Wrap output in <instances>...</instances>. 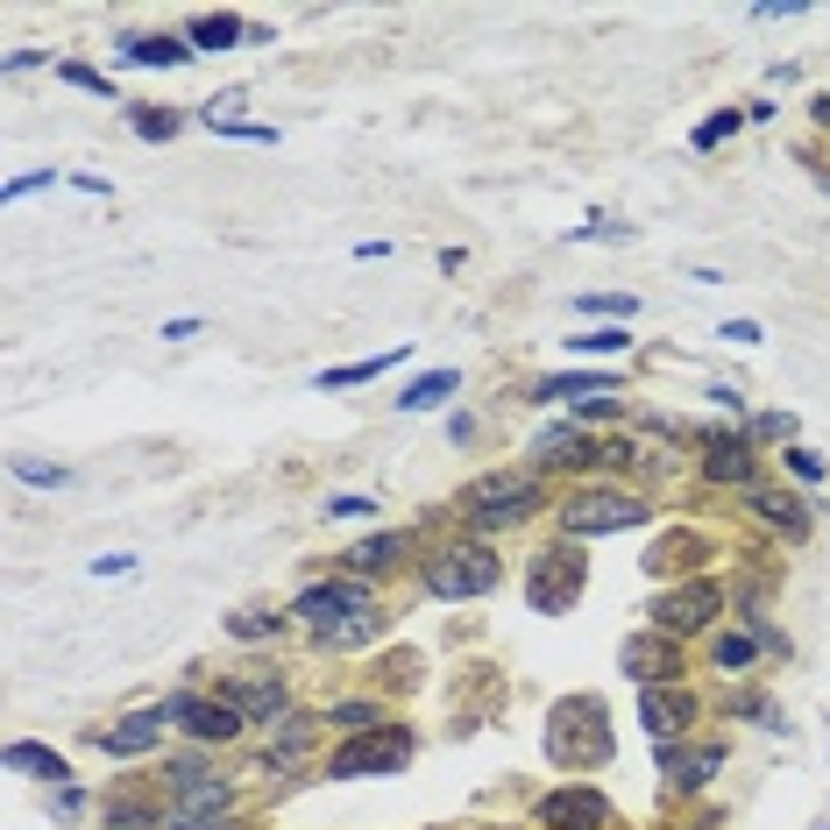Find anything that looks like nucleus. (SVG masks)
Listing matches in <instances>:
<instances>
[{"label": "nucleus", "instance_id": "1", "mask_svg": "<svg viewBox=\"0 0 830 830\" xmlns=\"http://www.w3.org/2000/svg\"><path fill=\"white\" fill-rule=\"evenodd\" d=\"M533 497H539V482L526 476V469H497V476H482V482H469V490H461V505H469V518H476V526L482 533H490V526H511V518L518 511H526L533 505Z\"/></svg>", "mask_w": 830, "mask_h": 830}, {"label": "nucleus", "instance_id": "2", "mask_svg": "<svg viewBox=\"0 0 830 830\" xmlns=\"http://www.w3.org/2000/svg\"><path fill=\"white\" fill-rule=\"evenodd\" d=\"M554 760H604L611 739H604V703L596 696H575L554 710V739H547Z\"/></svg>", "mask_w": 830, "mask_h": 830}, {"label": "nucleus", "instance_id": "3", "mask_svg": "<svg viewBox=\"0 0 830 830\" xmlns=\"http://www.w3.org/2000/svg\"><path fill=\"white\" fill-rule=\"evenodd\" d=\"M412 760V739L404 731H370V739L341 745L334 752V781H355V774H391V766Z\"/></svg>", "mask_w": 830, "mask_h": 830}, {"label": "nucleus", "instance_id": "4", "mask_svg": "<svg viewBox=\"0 0 830 830\" xmlns=\"http://www.w3.org/2000/svg\"><path fill=\"white\" fill-rule=\"evenodd\" d=\"M427 583H433V596H476L497 583V562H490V547H448L427 568Z\"/></svg>", "mask_w": 830, "mask_h": 830}, {"label": "nucleus", "instance_id": "5", "mask_svg": "<svg viewBox=\"0 0 830 830\" xmlns=\"http://www.w3.org/2000/svg\"><path fill=\"white\" fill-rule=\"evenodd\" d=\"M646 505L639 497H611V490H589V497H575V505L562 511V526L583 539V533H617V526H639Z\"/></svg>", "mask_w": 830, "mask_h": 830}, {"label": "nucleus", "instance_id": "6", "mask_svg": "<svg viewBox=\"0 0 830 830\" xmlns=\"http://www.w3.org/2000/svg\"><path fill=\"white\" fill-rule=\"evenodd\" d=\"M717 604H724V589L717 583H682V589H667L661 596V632L674 639V632H696V625H710V617H717Z\"/></svg>", "mask_w": 830, "mask_h": 830}, {"label": "nucleus", "instance_id": "7", "mask_svg": "<svg viewBox=\"0 0 830 830\" xmlns=\"http://www.w3.org/2000/svg\"><path fill=\"white\" fill-rule=\"evenodd\" d=\"M170 724H185L192 739L206 745H227L242 731V710L235 703H199V696H170Z\"/></svg>", "mask_w": 830, "mask_h": 830}, {"label": "nucleus", "instance_id": "8", "mask_svg": "<svg viewBox=\"0 0 830 830\" xmlns=\"http://www.w3.org/2000/svg\"><path fill=\"white\" fill-rule=\"evenodd\" d=\"M539 823H554V830H604L611 802L596 795V788H562V795L539 802Z\"/></svg>", "mask_w": 830, "mask_h": 830}, {"label": "nucleus", "instance_id": "9", "mask_svg": "<svg viewBox=\"0 0 830 830\" xmlns=\"http://www.w3.org/2000/svg\"><path fill=\"white\" fill-rule=\"evenodd\" d=\"M362 604H370V589H355V583H320V589L299 596V617H313V625L334 632V617H341V611H362Z\"/></svg>", "mask_w": 830, "mask_h": 830}, {"label": "nucleus", "instance_id": "10", "mask_svg": "<svg viewBox=\"0 0 830 830\" xmlns=\"http://www.w3.org/2000/svg\"><path fill=\"white\" fill-rule=\"evenodd\" d=\"M164 724H170V703L164 710H143V717H128V724H114V731H100L92 745H100V752H149V745L164 739Z\"/></svg>", "mask_w": 830, "mask_h": 830}, {"label": "nucleus", "instance_id": "11", "mask_svg": "<svg viewBox=\"0 0 830 830\" xmlns=\"http://www.w3.org/2000/svg\"><path fill=\"white\" fill-rule=\"evenodd\" d=\"M554 562H562V554H539V568H533V604L539 611H554V604H568V596H575V583H583V568H554Z\"/></svg>", "mask_w": 830, "mask_h": 830}, {"label": "nucleus", "instance_id": "12", "mask_svg": "<svg viewBox=\"0 0 830 830\" xmlns=\"http://www.w3.org/2000/svg\"><path fill=\"white\" fill-rule=\"evenodd\" d=\"M689 717H696V703H689V696H667V689H646V703H639V724L653 731V739H667V731H682Z\"/></svg>", "mask_w": 830, "mask_h": 830}, {"label": "nucleus", "instance_id": "13", "mask_svg": "<svg viewBox=\"0 0 830 830\" xmlns=\"http://www.w3.org/2000/svg\"><path fill=\"white\" fill-rule=\"evenodd\" d=\"M625 667L639 674V682H667V674H674V646H661V639H625Z\"/></svg>", "mask_w": 830, "mask_h": 830}, {"label": "nucleus", "instance_id": "14", "mask_svg": "<svg viewBox=\"0 0 830 830\" xmlns=\"http://www.w3.org/2000/svg\"><path fill=\"white\" fill-rule=\"evenodd\" d=\"M227 703H235L242 717H277V710H284V682H242Z\"/></svg>", "mask_w": 830, "mask_h": 830}, {"label": "nucleus", "instance_id": "15", "mask_svg": "<svg viewBox=\"0 0 830 830\" xmlns=\"http://www.w3.org/2000/svg\"><path fill=\"white\" fill-rule=\"evenodd\" d=\"M448 398H455V370H433V377H419L398 404L404 412H433V404H448Z\"/></svg>", "mask_w": 830, "mask_h": 830}, {"label": "nucleus", "instance_id": "16", "mask_svg": "<svg viewBox=\"0 0 830 830\" xmlns=\"http://www.w3.org/2000/svg\"><path fill=\"white\" fill-rule=\"evenodd\" d=\"M185 43H178V36H135V43H128V65H185Z\"/></svg>", "mask_w": 830, "mask_h": 830}, {"label": "nucleus", "instance_id": "17", "mask_svg": "<svg viewBox=\"0 0 830 830\" xmlns=\"http://www.w3.org/2000/svg\"><path fill=\"white\" fill-rule=\"evenodd\" d=\"M604 391H611L604 377H547V383H539L533 398H575V404H596Z\"/></svg>", "mask_w": 830, "mask_h": 830}, {"label": "nucleus", "instance_id": "18", "mask_svg": "<svg viewBox=\"0 0 830 830\" xmlns=\"http://www.w3.org/2000/svg\"><path fill=\"white\" fill-rule=\"evenodd\" d=\"M398 355H404V349H391V355H370V362H349V370H326V377H320V391H349V383H370V377H383V370H391Z\"/></svg>", "mask_w": 830, "mask_h": 830}, {"label": "nucleus", "instance_id": "19", "mask_svg": "<svg viewBox=\"0 0 830 830\" xmlns=\"http://www.w3.org/2000/svg\"><path fill=\"white\" fill-rule=\"evenodd\" d=\"M8 766H14V774H43V781H65V760H57V752H43V745H8Z\"/></svg>", "mask_w": 830, "mask_h": 830}, {"label": "nucleus", "instance_id": "20", "mask_svg": "<svg viewBox=\"0 0 830 830\" xmlns=\"http://www.w3.org/2000/svg\"><path fill=\"white\" fill-rule=\"evenodd\" d=\"M661 766H667L674 781H710L724 766V752H689V760H674V745H661Z\"/></svg>", "mask_w": 830, "mask_h": 830}, {"label": "nucleus", "instance_id": "21", "mask_svg": "<svg viewBox=\"0 0 830 830\" xmlns=\"http://www.w3.org/2000/svg\"><path fill=\"white\" fill-rule=\"evenodd\" d=\"M398 547H404V539H398V533H377V539H362V547L349 554V568H362V575H377V568H391V562H398Z\"/></svg>", "mask_w": 830, "mask_h": 830}, {"label": "nucleus", "instance_id": "22", "mask_svg": "<svg viewBox=\"0 0 830 830\" xmlns=\"http://www.w3.org/2000/svg\"><path fill=\"white\" fill-rule=\"evenodd\" d=\"M242 36V22H227V14H199V22H192V43L199 50H221V43H235Z\"/></svg>", "mask_w": 830, "mask_h": 830}, {"label": "nucleus", "instance_id": "23", "mask_svg": "<svg viewBox=\"0 0 830 830\" xmlns=\"http://www.w3.org/2000/svg\"><path fill=\"white\" fill-rule=\"evenodd\" d=\"M710 476H717V482H745V476H752V461H745L739 440H724V448L710 455Z\"/></svg>", "mask_w": 830, "mask_h": 830}, {"label": "nucleus", "instance_id": "24", "mask_svg": "<svg viewBox=\"0 0 830 830\" xmlns=\"http://www.w3.org/2000/svg\"><path fill=\"white\" fill-rule=\"evenodd\" d=\"M752 505H760L766 518H774V526H788V533H802V526H809V518H802L795 505H781V497H752Z\"/></svg>", "mask_w": 830, "mask_h": 830}, {"label": "nucleus", "instance_id": "25", "mask_svg": "<svg viewBox=\"0 0 830 830\" xmlns=\"http://www.w3.org/2000/svg\"><path fill=\"white\" fill-rule=\"evenodd\" d=\"M625 341L632 334H575V349L583 355H625Z\"/></svg>", "mask_w": 830, "mask_h": 830}, {"label": "nucleus", "instance_id": "26", "mask_svg": "<svg viewBox=\"0 0 830 830\" xmlns=\"http://www.w3.org/2000/svg\"><path fill=\"white\" fill-rule=\"evenodd\" d=\"M752 661V639H739V632H731V639H717V667L731 674V667H745Z\"/></svg>", "mask_w": 830, "mask_h": 830}, {"label": "nucleus", "instance_id": "27", "mask_svg": "<svg viewBox=\"0 0 830 830\" xmlns=\"http://www.w3.org/2000/svg\"><path fill=\"white\" fill-rule=\"evenodd\" d=\"M583 313H617V320H625V313H632V299H625V292H589V299H583Z\"/></svg>", "mask_w": 830, "mask_h": 830}, {"label": "nucleus", "instance_id": "28", "mask_svg": "<svg viewBox=\"0 0 830 830\" xmlns=\"http://www.w3.org/2000/svg\"><path fill=\"white\" fill-rule=\"evenodd\" d=\"M270 632H277V617H263V611L235 617V639H270Z\"/></svg>", "mask_w": 830, "mask_h": 830}, {"label": "nucleus", "instance_id": "29", "mask_svg": "<svg viewBox=\"0 0 830 830\" xmlns=\"http://www.w3.org/2000/svg\"><path fill=\"white\" fill-rule=\"evenodd\" d=\"M326 511H334V518H370L377 497H326Z\"/></svg>", "mask_w": 830, "mask_h": 830}, {"label": "nucleus", "instance_id": "30", "mask_svg": "<svg viewBox=\"0 0 830 830\" xmlns=\"http://www.w3.org/2000/svg\"><path fill=\"white\" fill-rule=\"evenodd\" d=\"M731 128H739V114H717V121H703V128H696V149H710V143H724V135H731Z\"/></svg>", "mask_w": 830, "mask_h": 830}, {"label": "nucleus", "instance_id": "31", "mask_svg": "<svg viewBox=\"0 0 830 830\" xmlns=\"http://www.w3.org/2000/svg\"><path fill=\"white\" fill-rule=\"evenodd\" d=\"M170 128H178V114H135V135H149V143L170 135Z\"/></svg>", "mask_w": 830, "mask_h": 830}, {"label": "nucleus", "instance_id": "32", "mask_svg": "<svg viewBox=\"0 0 830 830\" xmlns=\"http://www.w3.org/2000/svg\"><path fill=\"white\" fill-rule=\"evenodd\" d=\"M717 334L739 341V349H752V341H760V326H752V320H731V326H717Z\"/></svg>", "mask_w": 830, "mask_h": 830}, {"label": "nucleus", "instance_id": "33", "mask_svg": "<svg viewBox=\"0 0 830 830\" xmlns=\"http://www.w3.org/2000/svg\"><path fill=\"white\" fill-rule=\"evenodd\" d=\"M788 469H795V476H809V482H817V476H823V461H817V455H802V448H788Z\"/></svg>", "mask_w": 830, "mask_h": 830}, {"label": "nucleus", "instance_id": "34", "mask_svg": "<svg viewBox=\"0 0 830 830\" xmlns=\"http://www.w3.org/2000/svg\"><path fill=\"white\" fill-rule=\"evenodd\" d=\"M334 717H341V724H377V710H370V703H341Z\"/></svg>", "mask_w": 830, "mask_h": 830}]
</instances>
